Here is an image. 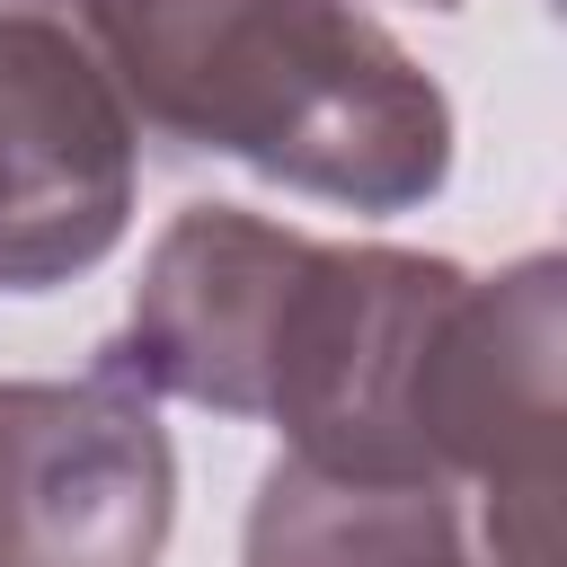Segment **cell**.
<instances>
[{
    "label": "cell",
    "mask_w": 567,
    "mask_h": 567,
    "mask_svg": "<svg viewBox=\"0 0 567 567\" xmlns=\"http://www.w3.org/2000/svg\"><path fill=\"white\" fill-rule=\"evenodd\" d=\"M416 9H461V0H416Z\"/></svg>",
    "instance_id": "8992f818"
},
{
    "label": "cell",
    "mask_w": 567,
    "mask_h": 567,
    "mask_svg": "<svg viewBox=\"0 0 567 567\" xmlns=\"http://www.w3.org/2000/svg\"><path fill=\"white\" fill-rule=\"evenodd\" d=\"M461 284L452 257L337 248L239 204H195L159 230L106 363L151 399L275 416L310 470L434 478L416 408Z\"/></svg>",
    "instance_id": "6da1fadb"
},
{
    "label": "cell",
    "mask_w": 567,
    "mask_h": 567,
    "mask_svg": "<svg viewBox=\"0 0 567 567\" xmlns=\"http://www.w3.org/2000/svg\"><path fill=\"white\" fill-rule=\"evenodd\" d=\"M124 115L275 186L408 213L452 177V106L354 0H71Z\"/></svg>",
    "instance_id": "7a4b0ae2"
},
{
    "label": "cell",
    "mask_w": 567,
    "mask_h": 567,
    "mask_svg": "<svg viewBox=\"0 0 567 567\" xmlns=\"http://www.w3.org/2000/svg\"><path fill=\"white\" fill-rule=\"evenodd\" d=\"M133 213V115L89 35L0 9V292L89 275Z\"/></svg>",
    "instance_id": "277c9868"
},
{
    "label": "cell",
    "mask_w": 567,
    "mask_h": 567,
    "mask_svg": "<svg viewBox=\"0 0 567 567\" xmlns=\"http://www.w3.org/2000/svg\"><path fill=\"white\" fill-rule=\"evenodd\" d=\"M248 567H487L443 478H346L275 461L248 514Z\"/></svg>",
    "instance_id": "5b68a950"
},
{
    "label": "cell",
    "mask_w": 567,
    "mask_h": 567,
    "mask_svg": "<svg viewBox=\"0 0 567 567\" xmlns=\"http://www.w3.org/2000/svg\"><path fill=\"white\" fill-rule=\"evenodd\" d=\"M177 461L133 372L0 381V567H159Z\"/></svg>",
    "instance_id": "3957f363"
}]
</instances>
